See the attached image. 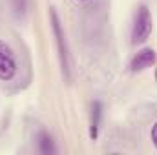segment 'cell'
I'll use <instances>...</instances> for the list:
<instances>
[{
  "label": "cell",
  "instance_id": "9c48e42d",
  "mask_svg": "<svg viewBox=\"0 0 157 155\" xmlns=\"http://www.w3.org/2000/svg\"><path fill=\"white\" fill-rule=\"evenodd\" d=\"M78 2H86V0H78Z\"/></svg>",
  "mask_w": 157,
  "mask_h": 155
},
{
  "label": "cell",
  "instance_id": "52a82bcc",
  "mask_svg": "<svg viewBox=\"0 0 157 155\" xmlns=\"http://www.w3.org/2000/svg\"><path fill=\"white\" fill-rule=\"evenodd\" d=\"M28 9V0H13V11L17 17H24Z\"/></svg>",
  "mask_w": 157,
  "mask_h": 155
},
{
  "label": "cell",
  "instance_id": "5b68a950",
  "mask_svg": "<svg viewBox=\"0 0 157 155\" xmlns=\"http://www.w3.org/2000/svg\"><path fill=\"white\" fill-rule=\"evenodd\" d=\"M102 113H104V106L101 100H93L91 102V110H90V139L97 141L99 131H101V124H102Z\"/></svg>",
  "mask_w": 157,
  "mask_h": 155
},
{
  "label": "cell",
  "instance_id": "6da1fadb",
  "mask_svg": "<svg viewBox=\"0 0 157 155\" xmlns=\"http://www.w3.org/2000/svg\"><path fill=\"white\" fill-rule=\"evenodd\" d=\"M49 22H51L53 37H55V44H57V51H59V60H60L62 75L70 80V51H68V42H66V33H64V28L60 24V18H59L55 7H49Z\"/></svg>",
  "mask_w": 157,
  "mask_h": 155
},
{
  "label": "cell",
  "instance_id": "277c9868",
  "mask_svg": "<svg viewBox=\"0 0 157 155\" xmlns=\"http://www.w3.org/2000/svg\"><path fill=\"white\" fill-rule=\"evenodd\" d=\"M155 62H157L155 49H152V47H143V49H139V51L132 57L128 68H130L132 73H141V71H144V70L155 66Z\"/></svg>",
  "mask_w": 157,
  "mask_h": 155
},
{
  "label": "cell",
  "instance_id": "3957f363",
  "mask_svg": "<svg viewBox=\"0 0 157 155\" xmlns=\"http://www.w3.org/2000/svg\"><path fill=\"white\" fill-rule=\"evenodd\" d=\"M17 73H18L17 55L7 42L0 40V80L9 82L17 77Z\"/></svg>",
  "mask_w": 157,
  "mask_h": 155
},
{
  "label": "cell",
  "instance_id": "ba28073f",
  "mask_svg": "<svg viewBox=\"0 0 157 155\" xmlns=\"http://www.w3.org/2000/svg\"><path fill=\"white\" fill-rule=\"evenodd\" d=\"M150 139H152V144L155 146V150H157V120L154 122V126H152V131H150Z\"/></svg>",
  "mask_w": 157,
  "mask_h": 155
},
{
  "label": "cell",
  "instance_id": "7a4b0ae2",
  "mask_svg": "<svg viewBox=\"0 0 157 155\" xmlns=\"http://www.w3.org/2000/svg\"><path fill=\"white\" fill-rule=\"evenodd\" d=\"M154 29V18L146 4H139L133 15V24H132V44H143L152 35Z\"/></svg>",
  "mask_w": 157,
  "mask_h": 155
},
{
  "label": "cell",
  "instance_id": "8992f818",
  "mask_svg": "<svg viewBox=\"0 0 157 155\" xmlns=\"http://www.w3.org/2000/svg\"><path fill=\"white\" fill-rule=\"evenodd\" d=\"M37 148H39V152L42 155H55L59 152L53 135L49 131H46V130H40L37 133Z\"/></svg>",
  "mask_w": 157,
  "mask_h": 155
}]
</instances>
